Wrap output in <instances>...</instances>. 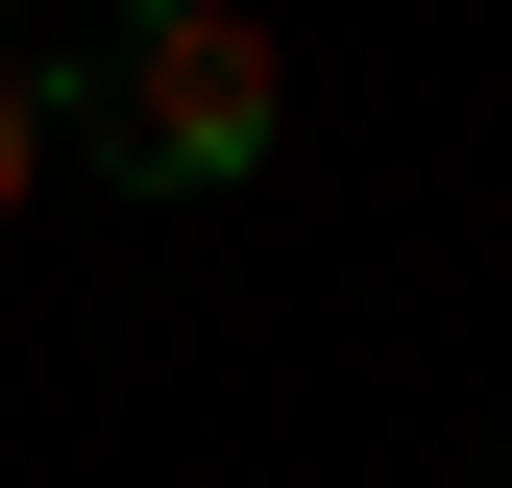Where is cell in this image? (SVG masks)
<instances>
[{"mask_svg": "<svg viewBox=\"0 0 512 488\" xmlns=\"http://www.w3.org/2000/svg\"><path fill=\"white\" fill-rule=\"evenodd\" d=\"M74 122L147 171V196H244V171H269V122H293V49L244 25V0H147V25L74 74Z\"/></svg>", "mask_w": 512, "mask_h": 488, "instance_id": "obj_1", "label": "cell"}, {"mask_svg": "<svg viewBox=\"0 0 512 488\" xmlns=\"http://www.w3.org/2000/svg\"><path fill=\"white\" fill-rule=\"evenodd\" d=\"M49 122H74V74H49V49H0V220L49 196Z\"/></svg>", "mask_w": 512, "mask_h": 488, "instance_id": "obj_2", "label": "cell"}]
</instances>
